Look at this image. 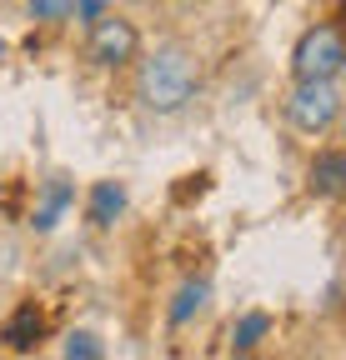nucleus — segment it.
<instances>
[{
    "instance_id": "9",
    "label": "nucleus",
    "mask_w": 346,
    "mask_h": 360,
    "mask_svg": "<svg viewBox=\"0 0 346 360\" xmlns=\"http://www.w3.org/2000/svg\"><path fill=\"white\" fill-rule=\"evenodd\" d=\"M206 300H211V281H186V285L176 290V300H171V310H166V321H171V326L181 330V326L191 321V315H196V310H201Z\"/></svg>"
},
{
    "instance_id": "5",
    "label": "nucleus",
    "mask_w": 346,
    "mask_h": 360,
    "mask_svg": "<svg viewBox=\"0 0 346 360\" xmlns=\"http://www.w3.org/2000/svg\"><path fill=\"white\" fill-rule=\"evenodd\" d=\"M40 335H46V310H40L35 300L16 305V310H11V321L0 326V345H6V350H35Z\"/></svg>"
},
{
    "instance_id": "1",
    "label": "nucleus",
    "mask_w": 346,
    "mask_h": 360,
    "mask_svg": "<svg viewBox=\"0 0 346 360\" xmlns=\"http://www.w3.org/2000/svg\"><path fill=\"white\" fill-rule=\"evenodd\" d=\"M196 85H201V75H196L191 56L176 51V45L151 51V56L141 60V70H136V96H141V105H146L151 115H176V110L196 96Z\"/></svg>"
},
{
    "instance_id": "6",
    "label": "nucleus",
    "mask_w": 346,
    "mask_h": 360,
    "mask_svg": "<svg viewBox=\"0 0 346 360\" xmlns=\"http://www.w3.org/2000/svg\"><path fill=\"white\" fill-rule=\"evenodd\" d=\"M307 186H311V195H321V200L341 195V191H346V150H316V160H311V170H307Z\"/></svg>"
},
{
    "instance_id": "13",
    "label": "nucleus",
    "mask_w": 346,
    "mask_h": 360,
    "mask_svg": "<svg viewBox=\"0 0 346 360\" xmlns=\"http://www.w3.org/2000/svg\"><path fill=\"white\" fill-rule=\"evenodd\" d=\"M211 191V175H186V186H176V200L186 205L191 195H206Z\"/></svg>"
},
{
    "instance_id": "12",
    "label": "nucleus",
    "mask_w": 346,
    "mask_h": 360,
    "mask_svg": "<svg viewBox=\"0 0 346 360\" xmlns=\"http://www.w3.org/2000/svg\"><path fill=\"white\" fill-rule=\"evenodd\" d=\"M66 355H70V360H75V355H80V360H101V345H96V335H91V330H70Z\"/></svg>"
},
{
    "instance_id": "8",
    "label": "nucleus",
    "mask_w": 346,
    "mask_h": 360,
    "mask_svg": "<svg viewBox=\"0 0 346 360\" xmlns=\"http://www.w3.org/2000/svg\"><path fill=\"white\" fill-rule=\"evenodd\" d=\"M70 200H75V186L66 175H56V180H46V195H40V205H35V215H30V225L35 231H56V220L70 210Z\"/></svg>"
},
{
    "instance_id": "2",
    "label": "nucleus",
    "mask_w": 346,
    "mask_h": 360,
    "mask_svg": "<svg viewBox=\"0 0 346 360\" xmlns=\"http://www.w3.org/2000/svg\"><path fill=\"white\" fill-rule=\"evenodd\" d=\"M291 70H296V80H336L346 70V35L336 25L307 30L291 51Z\"/></svg>"
},
{
    "instance_id": "3",
    "label": "nucleus",
    "mask_w": 346,
    "mask_h": 360,
    "mask_svg": "<svg viewBox=\"0 0 346 360\" xmlns=\"http://www.w3.org/2000/svg\"><path fill=\"white\" fill-rule=\"evenodd\" d=\"M286 120L307 135H321L341 120V90L336 80H296L291 101H286Z\"/></svg>"
},
{
    "instance_id": "7",
    "label": "nucleus",
    "mask_w": 346,
    "mask_h": 360,
    "mask_svg": "<svg viewBox=\"0 0 346 360\" xmlns=\"http://www.w3.org/2000/svg\"><path fill=\"white\" fill-rule=\"evenodd\" d=\"M125 186L121 180H96L91 186V200H85V215H91V225H101V231H111V225L121 220V210H125Z\"/></svg>"
},
{
    "instance_id": "15",
    "label": "nucleus",
    "mask_w": 346,
    "mask_h": 360,
    "mask_svg": "<svg viewBox=\"0 0 346 360\" xmlns=\"http://www.w3.org/2000/svg\"><path fill=\"white\" fill-rule=\"evenodd\" d=\"M0 56H6V40H0Z\"/></svg>"
},
{
    "instance_id": "4",
    "label": "nucleus",
    "mask_w": 346,
    "mask_h": 360,
    "mask_svg": "<svg viewBox=\"0 0 346 360\" xmlns=\"http://www.w3.org/2000/svg\"><path fill=\"white\" fill-rule=\"evenodd\" d=\"M136 51H141V35H136L131 20H121V15H101L91 25V40H85V56H91L96 65H106V70L136 60Z\"/></svg>"
},
{
    "instance_id": "14",
    "label": "nucleus",
    "mask_w": 346,
    "mask_h": 360,
    "mask_svg": "<svg viewBox=\"0 0 346 360\" xmlns=\"http://www.w3.org/2000/svg\"><path fill=\"white\" fill-rule=\"evenodd\" d=\"M75 15H80L85 25H96V20L106 15V0H75Z\"/></svg>"
},
{
    "instance_id": "10",
    "label": "nucleus",
    "mask_w": 346,
    "mask_h": 360,
    "mask_svg": "<svg viewBox=\"0 0 346 360\" xmlns=\"http://www.w3.org/2000/svg\"><path fill=\"white\" fill-rule=\"evenodd\" d=\"M266 335H271V315L266 310H246L241 321L231 326V350H256Z\"/></svg>"
},
{
    "instance_id": "11",
    "label": "nucleus",
    "mask_w": 346,
    "mask_h": 360,
    "mask_svg": "<svg viewBox=\"0 0 346 360\" xmlns=\"http://www.w3.org/2000/svg\"><path fill=\"white\" fill-rule=\"evenodd\" d=\"M25 11H30V20H40V25H61V20L75 15V0H25Z\"/></svg>"
}]
</instances>
